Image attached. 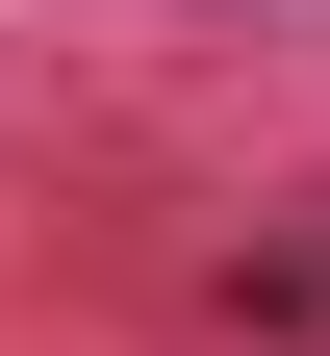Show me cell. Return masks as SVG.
<instances>
[{
	"label": "cell",
	"instance_id": "cell-1",
	"mask_svg": "<svg viewBox=\"0 0 330 356\" xmlns=\"http://www.w3.org/2000/svg\"><path fill=\"white\" fill-rule=\"evenodd\" d=\"M229 305H254V331H305V356H330V204H279V229L229 254Z\"/></svg>",
	"mask_w": 330,
	"mask_h": 356
}]
</instances>
